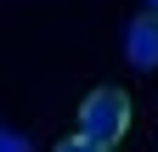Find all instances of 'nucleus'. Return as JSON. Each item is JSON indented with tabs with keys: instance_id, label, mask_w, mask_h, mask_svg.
Wrapping results in <instances>:
<instances>
[{
	"instance_id": "f257e3e1",
	"label": "nucleus",
	"mask_w": 158,
	"mask_h": 152,
	"mask_svg": "<svg viewBox=\"0 0 158 152\" xmlns=\"http://www.w3.org/2000/svg\"><path fill=\"white\" fill-rule=\"evenodd\" d=\"M79 135L85 141H96V146H118L130 135V96L118 85H96L85 102H79Z\"/></svg>"
},
{
	"instance_id": "f03ea898",
	"label": "nucleus",
	"mask_w": 158,
	"mask_h": 152,
	"mask_svg": "<svg viewBox=\"0 0 158 152\" xmlns=\"http://www.w3.org/2000/svg\"><path fill=\"white\" fill-rule=\"evenodd\" d=\"M124 56H130V68H141V73L158 68V17H152V11L130 17V28H124Z\"/></svg>"
},
{
	"instance_id": "7ed1b4c3",
	"label": "nucleus",
	"mask_w": 158,
	"mask_h": 152,
	"mask_svg": "<svg viewBox=\"0 0 158 152\" xmlns=\"http://www.w3.org/2000/svg\"><path fill=\"white\" fill-rule=\"evenodd\" d=\"M51 152H107V146H96V141H85V135H62Z\"/></svg>"
},
{
	"instance_id": "20e7f679",
	"label": "nucleus",
	"mask_w": 158,
	"mask_h": 152,
	"mask_svg": "<svg viewBox=\"0 0 158 152\" xmlns=\"http://www.w3.org/2000/svg\"><path fill=\"white\" fill-rule=\"evenodd\" d=\"M0 152H28V141H23V135H11V130H0Z\"/></svg>"
},
{
	"instance_id": "39448f33",
	"label": "nucleus",
	"mask_w": 158,
	"mask_h": 152,
	"mask_svg": "<svg viewBox=\"0 0 158 152\" xmlns=\"http://www.w3.org/2000/svg\"><path fill=\"white\" fill-rule=\"evenodd\" d=\"M141 6H147V11H152V17H158V0H141Z\"/></svg>"
}]
</instances>
